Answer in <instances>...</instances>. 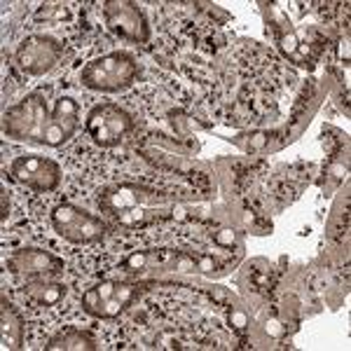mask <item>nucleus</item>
Masks as SVG:
<instances>
[{
  "instance_id": "nucleus-1",
  "label": "nucleus",
  "mask_w": 351,
  "mask_h": 351,
  "mask_svg": "<svg viewBox=\"0 0 351 351\" xmlns=\"http://www.w3.org/2000/svg\"><path fill=\"white\" fill-rule=\"evenodd\" d=\"M99 206L127 228H141L171 216L176 199L138 183H115L99 192Z\"/></svg>"
},
{
  "instance_id": "nucleus-2",
  "label": "nucleus",
  "mask_w": 351,
  "mask_h": 351,
  "mask_svg": "<svg viewBox=\"0 0 351 351\" xmlns=\"http://www.w3.org/2000/svg\"><path fill=\"white\" fill-rule=\"evenodd\" d=\"M52 110L47 106V99L40 92L26 94L19 104L10 106L3 115V134L14 141L43 145L45 132H47Z\"/></svg>"
},
{
  "instance_id": "nucleus-3",
  "label": "nucleus",
  "mask_w": 351,
  "mask_h": 351,
  "mask_svg": "<svg viewBox=\"0 0 351 351\" xmlns=\"http://www.w3.org/2000/svg\"><path fill=\"white\" fill-rule=\"evenodd\" d=\"M136 75H138L136 59L129 52L117 49L89 61L80 71V82L82 87L94 92H122L136 82Z\"/></svg>"
},
{
  "instance_id": "nucleus-4",
  "label": "nucleus",
  "mask_w": 351,
  "mask_h": 351,
  "mask_svg": "<svg viewBox=\"0 0 351 351\" xmlns=\"http://www.w3.org/2000/svg\"><path fill=\"white\" fill-rule=\"evenodd\" d=\"M143 288V284H136V281H101L82 293V309L94 319H117L124 309L132 307L136 298H141Z\"/></svg>"
},
{
  "instance_id": "nucleus-5",
  "label": "nucleus",
  "mask_w": 351,
  "mask_h": 351,
  "mask_svg": "<svg viewBox=\"0 0 351 351\" xmlns=\"http://www.w3.org/2000/svg\"><path fill=\"white\" fill-rule=\"evenodd\" d=\"M52 228L61 239L71 243L101 241L108 232V225L75 204H59L52 208Z\"/></svg>"
},
{
  "instance_id": "nucleus-6",
  "label": "nucleus",
  "mask_w": 351,
  "mask_h": 351,
  "mask_svg": "<svg viewBox=\"0 0 351 351\" xmlns=\"http://www.w3.org/2000/svg\"><path fill=\"white\" fill-rule=\"evenodd\" d=\"M134 120L122 106L117 104H99L89 110L87 122H84V129H87L89 138L94 141L101 148H115L124 141V136L132 132Z\"/></svg>"
},
{
  "instance_id": "nucleus-7",
  "label": "nucleus",
  "mask_w": 351,
  "mask_h": 351,
  "mask_svg": "<svg viewBox=\"0 0 351 351\" xmlns=\"http://www.w3.org/2000/svg\"><path fill=\"white\" fill-rule=\"evenodd\" d=\"M64 56V45L54 40L52 36H43V33H33L14 52V61L19 66V71L28 77H40L45 73H49L59 64Z\"/></svg>"
},
{
  "instance_id": "nucleus-8",
  "label": "nucleus",
  "mask_w": 351,
  "mask_h": 351,
  "mask_svg": "<svg viewBox=\"0 0 351 351\" xmlns=\"http://www.w3.org/2000/svg\"><path fill=\"white\" fill-rule=\"evenodd\" d=\"M10 173L16 183L36 192H52L61 183V167L43 155H19L10 164Z\"/></svg>"
},
{
  "instance_id": "nucleus-9",
  "label": "nucleus",
  "mask_w": 351,
  "mask_h": 351,
  "mask_svg": "<svg viewBox=\"0 0 351 351\" xmlns=\"http://www.w3.org/2000/svg\"><path fill=\"white\" fill-rule=\"evenodd\" d=\"M104 21L115 36L129 43H145L150 38V26L143 10L129 0L104 3Z\"/></svg>"
},
{
  "instance_id": "nucleus-10",
  "label": "nucleus",
  "mask_w": 351,
  "mask_h": 351,
  "mask_svg": "<svg viewBox=\"0 0 351 351\" xmlns=\"http://www.w3.org/2000/svg\"><path fill=\"white\" fill-rule=\"evenodd\" d=\"M8 269L26 279H56L64 274V260L45 248H16L5 260Z\"/></svg>"
},
{
  "instance_id": "nucleus-11",
  "label": "nucleus",
  "mask_w": 351,
  "mask_h": 351,
  "mask_svg": "<svg viewBox=\"0 0 351 351\" xmlns=\"http://www.w3.org/2000/svg\"><path fill=\"white\" fill-rule=\"evenodd\" d=\"M77 127H80V106L71 96H61V99H56L52 108V117H49L43 145H47V148H61V145L73 138Z\"/></svg>"
},
{
  "instance_id": "nucleus-12",
  "label": "nucleus",
  "mask_w": 351,
  "mask_h": 351,
  "mask_svg": "<svg viewBox=\"0 0 351 351\" xmlns=\"http://www.w3.org/2000/svg\"><path fill=\"white\" fill-rule=\"evenodd\" d=\"M66 295V286L59 284L54 279H28V284L21 288V298L26 300L33 307H56V304L64 300Z\"/></svg>"
},
{
  "instance_id": "nucleus-13",
  "label": "nucleus",
  "mask_w": 351,
  "mask_h": 351,
  "mask_svg": "<svg viewBox=\"0 0 351 351\" xmlns=\"http://www.w3.org/2000/svg\"><path fill=\"white\" fill-rule=\"evenodd\" d=\"M0 330H3V349H21L26 337V324L24 316L8 298H3V307H0Z\"/></svg>"
},
{
  "instance_id": "nucleus-14",
  "label": "nucleus",
  "mask_w": 351,
  "mask_h": 351,
  "mask_svg": "<svg viewBox=\"0 0 351 351\" xmlns=\"http://www.w3.org/2000/svg\"><path fill=\"white\" fill-rule=\"evenodd\" d=\"M47 349H71V351H82V349H96V339L92 332L80 330V328H66L59 335L49 339V344H45Z\"/></svg>"
},
{
  "instance_id": "nucleus-15",
  "label": "nucleus",
  "mask_w": 351,
  "mask_h": 351,
  "mask_svg": "<svg viewBox=\"0 0 351 351\" xmlns=\"http://www.w3.org/2000/svg\"><path fill=\"white\" fill-rule=\"evenodd\" d=\"M68 16V8L66 5H40V10L36 12V21L38 24H59V21H64Z\"/></svg>"
},
{
  "instance_id": "nucleus-16",
  "label": "nucleus",
  "mask_w": 351,
  "mask_h": 351,
  "mask_svg": "<svg viewBox=\"0 0 351 351\" xmlns=\"http://www.w3.org/2000/svg\"><path fill=\"white\" fill-rule=\"evenodd\" d=\"M3 220H8V192L3 190Z\"/></svg>"
}]
</instances>
